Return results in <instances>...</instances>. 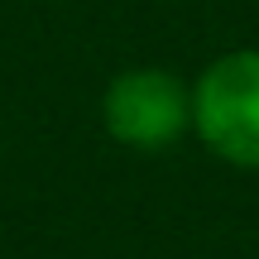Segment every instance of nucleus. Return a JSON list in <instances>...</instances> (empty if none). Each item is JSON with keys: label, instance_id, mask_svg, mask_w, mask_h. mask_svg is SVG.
Here are the masks:
<instances>
[{"label": "nucleus", "instance_id": "f03ea898", "mask_svg": "<svg viewBox=\"0 0 259 259\" xmlns=\"http://www.w3.org/2000/svg\"><path fill=\"white\" fill-rule=\"evenodd\" d=\"M101 125L120 149L163 154L192 130V87L168 67H125L101 92Z\"/></svg>", "mask_w": 259, "mask_h": 259}, {"label": "nucleus", "instance_id": "f257e3e1", "mask_svg": "<svg viewBox=\"0 0 259 259\" xmlns=\"http://www.w3.org/2000/svg\"><path fill=\"white\" fill-rule=\"evenodd\" d=\"M192 135L221 163L259 173V48L211 58L192 82Z\"/></svg>", "mask_w": 259, "mask_h": 259}]
</instances>
